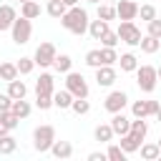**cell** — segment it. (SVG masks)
Masks as SVG:
<instances>
[{
	"label": "cell",
	"instance_id": "cell-1",
	"mask_svg": "<svg viewBox=\"0 0 161 161\" xmlns=\"http://www.w3.org/2000/svg\"><path fill=\"white\" fill-rule=\"evenodd\" d=\"M88 10L86 8H78V5H73V8H68V13L60 18V25L65 28V30H70L73 35H86L88 33Z\"/></svg>",
	"mask_w": 161,
	"mask_h": 161
},
{
	"label": "cell",
	"instance_id": "cell-2",
	"mask_svg": "<svg viewBox=\"0 0 161 161\" xmlns=\"http://www.w3.org/2000/svg\"><path fill=\"white\" fill-rule=\"evenodd\" d=\"M53 141H55V128H53L50 123L35 126V131H33V148H35V151H40V153L50 151Z\"/></svg>",
	"mask_w": 161,
	"mask_h": 161
},
{
	"label": "cell",
	"instance_id": "cell-3",
	"mask_svg": "<svg viewBox=\"0 0 161 161\" xmlns=\"http://www.w3.org/2000/svg\"><path fill=\"white\" fill-rule=\"evenodd\" d=\"M156 83H158V70L153 65H138L136 68V86L143 93H153L156 91Z\"/></svg>",
	"mask_w": 161,
	"mask_h": 161
},
{
	"label": "cell",
	"instance_id": "cell-4",
	"mask_svg": "<svg viewBox=\"0 0 161 161\" xmlns=\"http://www.w3.org/2000/svg\"><path fill=\"white\" fill-rule=\"evenodd\" d=\"M118 38H121V43H126V45H131V48H138L141 45V30H138V25L133 23V20H121V25H118Z\"/></svg>",
	"mask_w": 161,
	"mask_h": 161
},
{
	"label": "cell",
	"instance_id": "cell-5",
	"mask_svg": "<svg viewBox=\"0 0 161 161\" xmlns=\"http://www.w3.org/2000/svg\"><path fill=\"white\" fill-rule=\"evenodd\" d=\"M10 35H13V43L15 45H25L28 40H30V35H33V23H30V18H15V23H13V28H10Z\"/></svg>",
	"mask_w": 161,
	"mask_h": 161
},
{
	"label": "cell",
	"instance_id": "cell-6",
	"mask_svg": "<svg viewBox=\"0 0 161 161\" xmlns=\"http://www.w3.org/2000/svg\"><path fill=\"white\" fill-rule=\"evenodd\" d=\"M55 55H58L55 45L45 40V43H40V45L35 48L33 60H35V65H40V68H50V65H53V60H55Z\"/></svg>",
	"mask_w": 161,
	"mask_h": 161
},
{
	"label": "cell",
	"instance_id": "cell-7",
	"mask_svg": "<svg viewBox=\"0 0 161 161\" xmlns=\"http://www.w3.org/2000/svg\"><path fill=\"white\" fill-rule=\"evenodd\" d=\"M65 88L73 93V98H88V83L80 73H73L68 70L65 73Z\"/></svg>",
	"mask_w": 161,
	"mask_h": 161
},
{
	"label": "cell",
	"instance_id": "cell-8",
	"mask_svg": "<svg viewBox=\"0 0 161 161\" xmlns=\"http://www.w3.org/2000/svg\"><path fill=\"white\" fill-rule=\"evenodd\" d=\"M128 106V93L126 91H111L108 96H106V101H103V108L113 116V113H118V111H123Z\"/></svg>",
	"mask_w": 161,
	"mask_h": 161
},
{
	"label": "cell",
	"instance_id": "cell-9",
	"mask_svg": "<svg viewBox=\"0 0 161 161\" xmlns=\"http://www.w3.org/2000/svg\"><path fill=\"white\" fill-rule=\"evenodd\" d=\"M158 101H133L131 103V113H133V118H148V116H156L158 113Z\"/></svg>",
	"mask_w": 161,
	"mask_h": 161
},
{
	"label": "cell",
	"instance_id": "cell-10",
	"mask_svg": "<svg viewBox=\"0 0 161 161\" xmlns=\"http://www.w3.org/2000/svg\"><path fill=\"white\" fill-rule=\"evenodd\" d=\"M116 78H118V73H116L113 65H98L96 68V83L101 88H111L116 83Z\"/></svg>",
	"mask_w": 161,
	"mask_h": 161
},
{
	"label": "cell",
	"instance_id": "cell-11",
	"mask_svg": "<svg viewBox=\"0 0 161 161\" xmlns=\"http://www.w3.org/2000/svg\"><path fill=\"white\" fill-rule=\"evenodd\" d=\"M116 13H118L121 20H136L138 18V3H133V0H118Z\"/></svg>",
	"mask_w": 161,
	"mask_h": 161
},
{
	"label": "cell",
	"instance_id": "cell-12",
	"mask_svg": "<svg viewBox=\"0 0 161 161\" xmlns=\"http://www.w3.org/2000/svg\"><path fill=\"white\" fill-rule=\"evenodd\" d=\"M111 128H113L116 136H126V133L131 131V118L123 116V111H118V113H113V118H111Z\"/></svg>",
	"mask_w": 161,
	"mask_h": 161
},
{
	"label": "cell",
	"instance_id": "cell-13",
	"mask_svg": "<svg viewBox=\"0 0 161 161\" xmlns=\"http://www.w3.org/2000/svg\"><path fill=\"white\" fill-rule=\"evenodd\" d=\"M15 18H18V13H15L13 5H0V33L10 30L13 23H15Z\"/></svg>",
	"mask_w": 161,
	"mask_h": 161
},
{
	"label": "cell",
	"instance_id": "cell-14",
	"mask_svg": "<svg viewBox=\"0 0 161 161\" xmlns=\"http://www.w3.org/2000/svg\"><path fill=\"white\" fill-rule=\"evenodd\" d=\"M35 93H55V78H53V73H40L38 75Z\"/></svg>",
	"mask_w": 161,
	"mask_h": 161
},
{
	"label": "cell",
	"instance_id": "cell-15",
	"mask_svg": "<svg viewBox=\"0 0 161 161\" xmlns=\"http://www.w3.org/2000/svg\"><path fill=\"white\" fill-rule=\"evenodd\" d=\"M50 153H53L55 158H70V156H73V143H70V141H53Z\"/></svg>",
	"mask_w": 161,
	"mask_h": 161
},
{
	"label": "cell",
	"instance_id": "cell-16",
	"mask_svg": "<svg viewBox=\"0 0 161 161\" xmlns=\"http://www.w3.org/2000/svg\"><path fill=\"white\" fill-rule=\"evenodd\" d=\"M108 30H111V28H108V20H101V18H98V20H91V23H88V33H91L93 40H101Z\"/></svg>",
	"mask_w": 161,
	"mask_h": 161
},
{
	"label": "cell",
	"instance_id": "cell-17",
	"mask_svg": "<svg viewBox=\"0 0 161 161\" xmlns=\"http://www.w3.org/2000/svg\"><path fill=\"white\" fill-rule=\"evenodd\" d=\"M70 103H73V93H70L68 88H63V91H55V93H53V106H55V108L65 111V108H70Z\"/></svg>",
	"mask_w": 161,
	"mask_h": 161
},
{
	"label": "cell",
	"instance_id": "cell-18",
	"mask_svg": "<svg viewBox=\"0 0 161 161\" xmlns=\"http://www.w3.org/2000/svg\"><path fill=\"white\" fill-rule=\"evenodd\" d=\"M113 128H111V123H98L96 126V131H93V138L98 141V143H111L113 141Z\"/></svg>",
	"mask_w": 161,
	"mask_h": 161
},
{
	"label": "cell",
	"instance_id": "cell-19",
	"mask_svg": "<svg viewBox=\"0 0 161 161\" xmlns=\"http://www.w3.org/2000/svg\"><path fill=\"white\" fill-rule=\"evenodd\" d=\"M141 143H143V141H138L133 133H126V136H121V141H118V146H121L126 153H136V151L141 148Z\"/></svg>",
	"mask_w": 161,
	"mask_h": 161
},
{
	"label": "cell",
	"instance_id": "cell-20",
	"mask_svg": "<svg viewBox=\"0 0 161 161\" xmlns=\"http://www.w3.org/2000/svg\"><path fill=\"white\" fill-rule=\"evenodd\" d=\"M20 15H23V18H30V20L40 18V3H35V0L20 3Z\"/></svg>",
	"mask_w": 161,
	"mask_h": 161
},
{
	"label": "cell",
	"instance_id": "cell-21",
	"mask_svg": "<svg viewBox=\"0 0 161 161\" xmlns=\"http://www.w3.org/2000/svg\"><path fill=\"white\" fill-rule=\"evenodd\" d=\"M118 65H121L123 73H136V68H138V58H136L133 53H123V55L118 58Z\"/></svg>",
	"mask_w": 161,
	"mask_h": 161
},
{
	"label": "cell",
	"instance_id": "cell-22",
	"mask_svg": "<svg viewBox=\"0 0 161 161\" xmlns=\"http://www.w3.org/2000/svg\"><path fill=\"white\" fill-rule=\"evenodd\" d=\"M8 93H10V98L15 101V98H25L28 96V86L23 83V80H8Z\"/></svg>",
	"mask_w": 161,
	"mask_h": 161
},
{
	"label": "cell",
	"instance_id": "cell-23",
	"mask_svg": "<svg viewBox=\"0 0 161 161\" xmlns=\"http://www.w3.org/2000/svg\"><path fill=\"white\" fill-rule=\"evenodd\" d=\"M10 111H13V113H15V116H18L20 121H23V118H28V116H30L33 106H30V103H28L25 98H15V101H13V108H10Z\"/></svg>",
	"mask_w": 161,
	"mask_h": 161
},
{
	"label": "cell",
	"instance_id": "cell-24",
	"mask_svg": "<svg viewBox=\"0 0 161 161\" xmlns=\"http://www.w3.org/2000/svg\"><path fill=\"white\" fill-rule=\"evenodd\" d=\"M45 10H48V15H50V18L60 20V18L68 13V5H65L63 0H48V8H45Z\"/></svg>",
	"mask_w": 161,
	"mask_h": 161
},
{
	"label": "cell",
	"instance_id": "cell-25",
	"mask_svg": "<svg viewBox=\"0 0 161 161\" xmlns=\"http://www.w3.org/2000/svg\"><path fill=\"white\" fill-rule=\"evenodd\" d=\"M138 48H141L146 55H153V53L161 48V43H158V38H153V35H148V33H146V35L141 38V45H138Z\"/></svg>",
	"mask_w": 161,
	"mask_h": 161
},
{
	"label": "cell",
	"instance_id": "cell-26",
	"mask_svg": "<svg viewBox=\"0 0 161 161\" xmlns=\"http://www.w3.org/2000/svg\"><path fill=\"white\" fill-rule=\"evenodd\" d=\"M128 133H133L138 141H143L146 138V133H148V123H146V118H133L131 121V131Z\"/></svg>",
	"mask_w": 161,
	"mask_h": 161
},
{
	"label": "cell",
	"instance_id": "cell-27",
	"mask_svg": "<svg viewBox=\"0 0 161 161\" xmlns=\"http://www.w3.org/2000/svg\"><path fill=\"white\" fill-rule=\"evenodd\" d=\"M15 148H18L15 136H10V133L0 136V156H10V153H15Z\"/></svg>",
	"mask_w": 161,
	"mask_h": 161
},
{
	"label": "cell",
	"instance_id": "cell-28",
	"mask_svg": "<svg viewBox=\"0 0 161 161\" xmlns=\"http://www.w3.org/2000/svg\"><path fill=\"white\" fill-rule=\"evenodd\" d=\"M141 158H146V161H156L158 156H161V148H158V143H141Z\"/></svg>",
	"mask_w": 161,
	"mask_h": 161
},
{
	"label": "cell",
	"instance_id": "cell-29",
	"mask_svg": "<svg viewBox=\"0 0 161 161\" xmlns=\"http://www.w3.org/2000/svg\"><path fill=\"white\" fill-rule=\"evenodd\" d=\"M96 15L101 18V20H116L118 18V13H116V5H106V3H98V10H96Z\"/></svg>",
	"mask_w": 161,
	"mask_h": 161
},
{
	"label": "cell",
	"instance_id": "cell-30",
	"mask_svg": "<svg viewBox=\"0 0 161 161\" xmlns=\"http://www.w3.org/2000/svg\"><path fill=\"white\" fill-rule=\"evenodd\" d=\"M20 73H18V65L15 63H10V60H5V63H0V78L3 80H15Z\"/></svg>",
	"mask_w": 161,
	"mask_h": 161
},
{
	"label": "cell",
	"instance_id": "cell-31",
	"mask_svg": "<svg viewBox=\"0 0 161 161\" xmlns=\"http://www.w3.org/2000/svg\"><path fill=\"white\" fill-rule=\"evenodd\" d=\"M53 68H55L58 73H68V70L73 68V60H70V55H65V53L55 55V60H53Z\"/></svg>",
	"mask_w": 161,
	"mask_h": 161
},
{
	"label": "cell",
	"instance_id": "cell-32",
	"mask_svg": "<svg viewBox=\"0 0 161 161\" xmlns=\"http://www.w3.org/2000/svg\"><path fill=\"white\" fill-rule=\"evenodd\" d=\"M101 63H103V65H113V63H118V53H116V48L103 45V48H101Z\"/></svg>",
	"mask_w": 161,
	"mask_h": 161
},
{
	"label": "cell",
	"instance_id": "cell-33",
	"mask_svg": "<svg viewBox=\"0 0 161 161\" xmlns=\"http://www.w3.org/2000/svg\"><path fill=\"white\" fill-rule=\"evenodd\" d=\"M106 156H108V161H126V151L118 146V143H111L108 148H106Z\"/></svg>",
	"mask_w": 161,
	"mask_h": 161
},
{
	"label": "cell",
	"instance_id": "cell-34",
	"mask_svg": "<svg viewBox=\"0 0 161 161\" xmlns=\"http://www.w3.org/2000/svg\"><path fill=\"white\" fill-rule=\"evenodd\" d=\"M70 111H73L75 116H86V113L91 111V103H88L86 98H73V103H70Z\"/></svg>",
	"mask_w": 161,
	"mask_h": 161
},
{
	"label": "cell",
	"instance_id": "cell-35",
	"mask_svg": "<svg viewBox=\"0 0 161 161\" xmlns=\"http://www.w3.org/2000/svg\"><path fill=\"white\" fill-rule=\"evenodd\" d=\"M35 106H38L40 111L53 108V93H35Z\"/></svg>",
	"mask_w": 161,
	"mask_h": 161
},
{
	"label": "cell",
	"instance_id": "cell-36",
	"mask_svg": "<svg viewBox=\"0 0 161 161\" xmlns=\"http://www.w3.org/2000/svg\"><path fill=\"white\" fill-rule=\"evenodd\" d=\"M86 65H88V68H93V70H96L98 65H103V63H101V48H98V50H88V53H86Z\"/></svg>",
	"mask_w": 161,
	"mask_h": 161
},
{
	"label": "cell",
	"instance_id": "cell-37",
	"mask_svg": "<svg viewBox=\"0 0 161 161\" xmlns=\"http://www.w3.org/2000/svg\"><path fill=\"white\" fill-rule=\"evenodd\" d=\"M15 65H18V73H20V75H28V73H33L35 60H33V58H20Z\"/></svg>",
	"mask_w": 161,
	"mask_h": 161
},
{
	"label": "cell",
	"instance_id": "cell-38",
	"mask_svg": "<svg viewBox=\"0 0 161 161\" xmlns=\"http://www.w3.org/2000/svg\"><path fill=\"white\" fill-rule=\"evenodd\" d=\"M138 18L146 20V23L153 20V18H156V8H153V5H138Z\"/></svg>",
	"mask_w": 161,
	"mask_h": 161
},
{
	"label": "cell",
	"instance_id": "cell-39",
	"mask_svg": "<svg viewBox=\"0 0 161 161\" xmlns=\"http://www.w3.org/2000/svg\"><path fill=\"white\" fill-rule=\"evenodd\" d=\"M0 118H3V123L13 131V128H18V123H20V118L13 113V111H5V113H0Z\"/></svg>",
	"mask_w": 161,
	"mask_h": 161
},
{
	"label": "cell",
	"instance_id": "cell-40",
	"mask_svg": "<svg viewBox=\"0 0 161 161\" xmlns=\"http://www.w3.org/2000/svg\"><path fill=\"white\" fill-rule=\"evenodd\" d=\"M118 40H121V38H118V33H113V30H108V33H106V35L101 38V45H108V48H116V45H118Z\"/></svg>",
	"mask_w": 161,
	"mask_h": 161
},
{
	"label": "cell",
	"instance_id": "cell-41",
	"mask_svg": "<svg viewBox=\"0 0 161 161\" xmlns=\"http://www.w3.org/2000/svg\"><path fill=\"white\" fill-rule=\"evenodd\" d=\"M148 35H153V38H161V18H153V20H148Z\"/></svg>",
	"mask_w": 161,
	"mask_h": 161
},
{
	"label": "cell",
	"instance_id": "cell-42",
	"mask_svg": "<svg viewBox=\"0 0 161 161\" xmlns=\"http://www.w3.org/2000/svg\"><path fill=\"white\" fill-rule=\"evenodd\" d=\"M10 108H13L10 93H0V113H5V111H10Z\"/></svg>",
	"mask_w": 161,
	"mask_h": 161
},
{
	"label": "cell",
	"instance_id": "cell-43",
	"mask_svg": "<svg viewBox=\"0 0 161 161\" xmlns=\"http://www.w3.org/2000/svg\"><path fill=\"white\" fill-rule=\"evenodd\" d=\"M108 156L106 153H101V151H93V153H88V161H106Z\"/></svg>",
	"mask_w": 161,
	"mask_h": 161
},
{
	"label": "cell",
	"instance_id": "cell-44",
	"mask_svg": "<svg viewBox=\"0 0 161 161\" xmlns=\"http://www.w3.org/2000/svg\"><path fill=\"white\" fill-rule=\"evenodd\" d=\"M5 133H10V128L3 123V118H0V136H5Z\"/></svg>",
	"mask_w": 161,
	"mask_h": 161
},
{
	"label": "cell",
	"instance_id": "cell-45",
	"mask_svg": "<svg viewBox=\"0 0 161 161\" xmlns=\"http://www.w3.org/2000/svg\"><path fill=\"white\" fill-rule=\"evenodd\" d=\"M63 3H65L68 8H73V5H78V0H63Z\"/></svg>",
	"mask_w": 161,
	"mask_h": 161
},
{
	"label": "cell",
	"instance_id": "cell-46",
	"mask_svg": "<svg viewBox=\"0 0 161 161\" xmlns=\"http://www.w3.org/2000/svg\"><path fill=\"white\" fill-rule=\"evenodd\" d=\"M156 121H158V123H161V108H158V113H156Z\"/></svg>",
	"mask_w": 161,
	"mask_h": 161
},
{
	"label": "cell",
	"instance_id": "cell-47",
	"mask_svg": "<svg viewBox=\"0 0 161 161\" xmlns=\"http://www.w3.org/2000/svg\"><path fill=\"white\" fill-rule=\"evenodd\" d=\"M156 70H158V80H161V65H158V68H156Z\"/></svg>",
	"mask_w": 161,
	"mask_h": 161
},
{
	"label": "cell",
	"instance_id": "cell-48",
	"mask_svg": "<svg viewBox=\"0 0 161 161\" xmlns=\"http://www.w3.org/2000/svg\"><path fill=\"white\" fill-rule=\"evenodd\" d=\"M88 3H93V5H98V3H101V0H88Z\"/></svg>",
	"mask_w": 161,
	"mask_h": 161
},
{
	"label": "cell",
	"instance_id": "cell-49",
	"mask_svg": "<svg viewBox=\"0 0 161 161\" xmlns=\"http://www.w3.org/2000/svg\"><path fill=\"white\" fill-rule=\"evenodd\" d=\"M156 143H158V148H161V138H158V141H156Z\"/></svg>",
	"mask_w": 161,
	"mask_h": 161
},
{
	"label": "cell",
	"instance_id": "cell-50",
	"mask_svg": "<svg viewBox=\"0 0 161 161\" xmlns=\"http://www.w3.org/2000/svg\"><path fill=\"white\" fill-rule=\"evenodd\" d=\"M18 3H28V0H18Z\"/></svg>",
	"mask_w": 161,
	"mask_h": 161
},
{
	"label": "cell",
	"instance_id": "cell-51",
	"mask_svg": "<svg viewBox=\"0 0 161 161\" xmlns=\"http://www.w3.org/2000/svg\"><path fill=\"white\" fill-rule=\"evenodd\" d=\"M158 43H161V38H158Z\"/></svg>",
	"mask_w": 161,
	"mask_h": 161
}]
</instances>
